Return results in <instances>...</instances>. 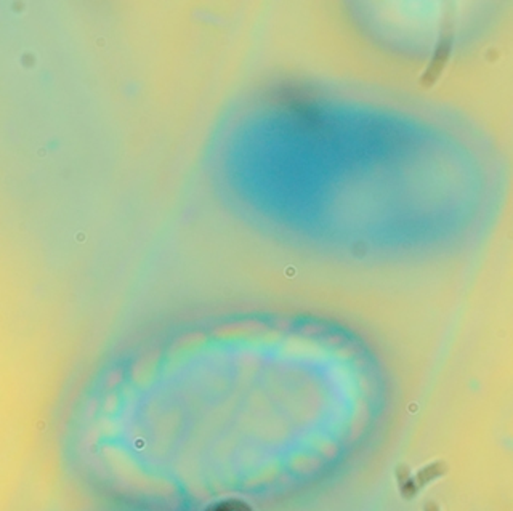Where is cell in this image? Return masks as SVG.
Returning a JSON list of instances; mask_svg holds the SVG:
<instances>
[{
	"mask_svg": "<svg viewBox=\"0 0 513 511\" xmlns=\"http://www.w3.org/2000/svg\"><path fill=\"white\" fill-rule=\"evenodd\" d=\"M447 471H449V465L446 463V461L436 460V461H433V463L425 465L423 468L419 470L417 473L412 476L414 484H416L419 492H421L425 486L433 483V481H436L438 478H443Z\"/></svg>",
	"mask_w": 513,
	"mask_h": 511,
	"instance_id": "1",
	"label": "cell"
},
{
	"mask_svg": "<svg viewBox=\"0 0 513 511\" xmlns=\"http://www.w3.org/2000/svg\"><path fill=\"white\" fill-rule=\"evenodd\" d=\"M394 474H396V483H398V489H399V494H401V497L406 500H411L416 497V495L419 494V489L416 488V484H414V478L411 474V470H409V466L399 465L396 471H394Z\"/></svg>",
	"mask_w": 513,
	"mask_h": 511,
	"instance_id": "2",
	"label": "cell"
},
{
	"mask_svg": "<svg viewBox=\"0 0 513 511\" xmlns=\"http://www.w3.org/2000/svg\"><path fill=\"white\" fill-rule=\"evenodd\" d=\"M423 511H440V507L435 502H427L425 507H423Z\"/></svg>",
	"mask_w": 513,
	"mask_h": 511,
	"instance_id": "3",
	"label": "cell"
}]
</instances>
